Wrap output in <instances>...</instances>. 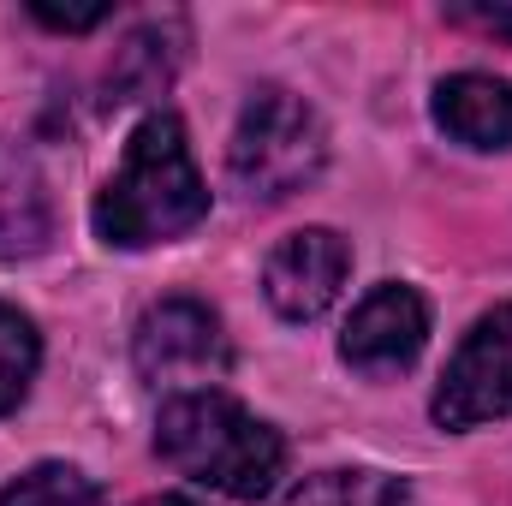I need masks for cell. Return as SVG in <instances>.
<instances>
[{
    "label": "cell",
    "instance_id": "obj_1",
    "mask_svg": "<svg viewBox=\"0 0 512 506\" xmlns=\"http://www.w3.org/2000/svg\"><path fill=\"white\" fill-rule=\"evenodd\" d=\"M209 215V185L191 161L185 126L173 114H149L131 131L114 179L96 197V233L114 251H149L191 233Z\"/></svg>",
    "mask_w": 512,
    "mask_h": 506
},
{
    "label": "cell",
    "instance_id": "obj_2",
    "mask_svg": "<svg viewBox=\"0 0 512 506\" xmlns=\"http://www.w3.org/2000/svg\"><path fill=\"white\" fill-rule=\"evenodd\" d=\"M155 447L161 459L203 483V489H221L233 501H262L286 465V441L251 417L239 399L203 387V393H173L161 405V423H155Z\"/></svg>",
    "mask_w": 512,
    "mask_h": 506
},
{
    "label": "cell",
    "instance_id": "obj_3",
    "mask_svg": "<svg viewBox=\"0 0 512 506\" xmlns=\"http://www.w3.org/2000/svg\"><path fill=\"white\" fill-rule=\"evenodd\" d=\"M328 161V131L316 120V108L292 90H256L239 114L227 167L233 185L251 203H286L292 191H304Z\"/></svg>",
    "mask_w": 512,
    "mask_h": 506
},
{
    "label": "cell",
    "instance_id": "obj_4",
    "mask_svg": "<svg viewBox=\"0 0 512 506\" xmlns=\"http://www.w3.org/2000/svg\"><path fill=\"white\" fill-rule=\"evenodd\" d=\"M131 358H137V376L155 381V387L203 393L227 370L221 316L209 304H197V298H161V304L143 310V322L131 334Z\"/></svg>",
    "mask_w": 512,
    "mask_h": 506
},
{
    "label": "cell",
    "instance_id": "obj_5",
    "mask_svg": "<svg viewBox=\"0 0 512 506\" xmlns=\"http://www.w3.org/2000/svg\"><path fill=\"white\" fill-rule=\"evenodd\" d=\"M512 417V304L489 310L465 346L453 352L447 376L435 387V423L441 429H477Z\"/></svg>",
    "mask_w": 512,
    "mask_h": 506
},
{
    "label": "cell",
    "instance_id": "obj_6",
    "mask_svg": "<svg viewBox=\"0 0 512 506\" xmlns=\"http://www.w3.org/2000/svg\"><path fill=\"white\" fill-rule=\"evenodd\" d=\"M346 268H352V251H346L340 233L304 227V233H292V239L274 245L268 268H262V292H268V304H274L286 322H316V316L340 298Z\"/></svg>",
    "mask_w": 512,
    "mask_h": 506
},
{
    "label": "cell",
    "instance_id": "obj_7",
    "mask_svg": "<svg viewBox=\"0 0 512 506\" xmlns=\"http://www.w3.org/2000/svg\"><path fill=\"white\" fill-rule=\"evenodd\" d=\"M423 340H429V310H423V298H417L411 286L387 280V286H376V292L352 310V322H346V334H340V358H346L352 370H364V376H393V370L417 364Z\"/></svg>",
    "mask_w": 512,
    "mask_h": 506
},
{
    "label": "cell",
    "instance_id": "obj_8",
    "mask_svg": "<svg viewBox=\"0 0 512 506\" xmlns=\"http://www.w3.org/2000/svg\"><path fill=\"white\" fill-rule=\"evenodd\" d=\"M435 126L465 149H512V84L489 72H459L435 90Z\"/></svg>",
    "mask_w": 512,
    "mask_h": 506
},
{
    "label": "cell",
    "instance_id": "obj_9",
    "mask_svg": "<svg viewBox=\"0 0 512 506\" xmlns=\"http://www.w3.org/2000/svg\"><path fill=\"white\" fill-rule=\"evenodd\" d=\"M173 72H179V24H143V30L126 36V48L114 54L108 90H114V102H143V96L167 90Z\"/></svg>",
    "mask_w": 512,
    "mask_h": 506
},
{
    "label": "cell",
    "instance_id": "obj_10",
    "mask_svg": "<svg viewBox=\"0 0 512 506\" xmlns=\"http://www.w3.org/2000/svg\"><path fill=\"white\" fill-rule=\"evenodd\" d=\"M286 506H411L405 483H393L382 471H322L310 483H298Z\"/></svg>",
    "mask_w": 512,
    "mask_h": 506
},
{
    "label": "cell",
    "instance_id": "obj_11",
    "mask_svg": "<svg viewBox=\"0 0 512 506\" xmlns=\"http://www.w3.org/2000/svg\"><path fill=\"white\" fill-rule=\"evenodd\" d=\"M48 239V203L30 173H0V256H30Z\"/></svg>",
    "mask_w": 512,
    "mask_h": 506
},
{
    "label": "cell",
    "instance_id": "obj_12",
    "mask_svg": "<svg viewBox=\"0 0 512 506\" xmlns=\"http://www.w3.org/2000/svg\"><path fill=\"white\" fill-rule=\"evenodd\" d=\"M36 364H42V340H36L30 316H18L12 304H0V417L30 393Z\"/></svg>",
    "mask_w": 512,
    "mask_h": 506
},
{
    "label": "cell",
    "instance_id": "obj_13",
    "mask_svg": "<svg viewBox=\"0 0 512 506\" xmlns=\"http://www.w3.org/2000/svg\"><path fill=\"white\" fill-rule=\"evenodd\" d=\"M0 506H96V483L72 465H36L0 489Z\"/></svg>",
    "mask_w": 512,
    "mask_h": 506
},
{
    "label": "cell",
    "instance_id": "obj_14",
    "mask_svg": "<svg viewBox=\"0 0 512 506\" xmlns=\"http://www.w3.org/2000/svg\"><path fill=\"white\" fill-rule=\"evenodd\" d=\"M48 30H96L108 18V6H90V12H60V6H30Z\"/></svg>",
    "mask_w": 512,
    "mask_h": 506
},
{
    "label": "cell",
    "instance_id": "obj_15",
    "mask_svg": "<svg viewBox=\"0 0 512 506\" xmlns=\"http://www.w3.org/2000/svg\"><path fill=\"white\" fill-rule=\"evenodd\" d=\"M465 18H477L483 30H495V36L512 42V6H483V12H465Z\"/></svg>",
    "mask_w": 512,
    "mask_h": 506
},
{
    "label": "cell",
    "instance_id": "obj_16",
    "mask_svg": "<svg viewBox=\"0 0 512 506\" xmlns=\"http://www.w3.org/2000/svg\"><path fill=\"white\" fill-rule=\"evenodd\" d=\"M143 506H197V501H185V495H155V501H143Z\"/></svg>",
    "mask_w": 512,
    "mask_h": 506
}]
</instances>
